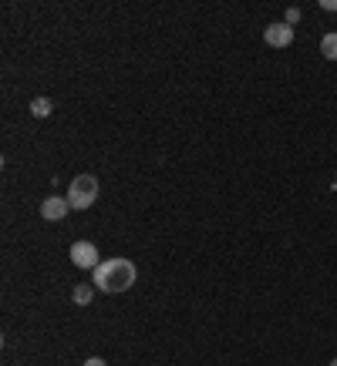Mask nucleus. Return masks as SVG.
Instances as JSON below:
<instances>
[{
    "mask_svg": "<svg viewBox=\"0 0 337 366\" xmlns=\"http://www.w3.org/2000/svg\"><path fill=\"white\" fill-rule=\"evenodd\" d=\"M263 40H267L270 48H277V51H280V48H290V44H294V27L287 24V21L284 24H270L263 30Z\"/></svg>",
    "mask_w": 337,
    "mask_h": 366,
    "instance_id": "4",
    "label": "nucleus"
},
{
    "mask_svg": "<svg viewBox=\"0 0 337 366\" xmlns=\"http://www.w3.org/2000/svg\"><path fill=\"white\" fill-rule=\"evenodd\" d=\"M135 265L129 262V259H105L98 269H95V289H102V292H108V296H115V292H125V289H132L135 286Z\"/></svg>",
    "mask_w": 337,
    "mask_h": 366,
    "instance_id": "1",
    "label": "nucleus"
},
{
    "mask_svg": "<svg viewBox=\"0 0 337 366\" xmlns=\"http://www.w3.org/2000/svg\"><path fill=\"white\" fill-rule=\"evenodd\" d=\"M321 7H324V11H331V13H337V0H324Z\"/></svg>",
    "mask_w": 337,
    "mask_h": 366,
    "instance_id": "10",
    "label": "nucleus"
},
{
    "mask_svg": "<svg viewBox=\"0 0 337 366\" xmlns=\"http://www.w3.org/2000/svg\"><path fill=\"white\" fill-rule=\"evenodd\" d=\"M51 111H54L51 98H34V101H31V114H34V118H48Z\"/></svg>",
    "mask_w": 337,
    "mask_h": 366,
    "instance_id": "6",
    "label": "nucleus"
},
{
    "mask_svg": "<svg viewBox=\"0 0 337 366\" xmlns=\"http://www.w3.org/2000/svg\"><path fill=\"white\" fill-rule=\"evenodd\" d=\"M68 212H71V202L61 199V195H51L48 202L41 205V218H48V222H61Z\"/></svg>",
    "mask_w": 337,
    "mask_h": 366,
    "instance_id": "5",
    "label": "nucleus"
},
{
    "mask_svg": "<svg viewBox=\"0 0 337 366\" xmlns=\"http://www.w3.org/2000/svg\"><path fill=\"white\" fill-rule=\"evenodd\" d=\"M85 366H108L105 360H98V356H91V360H85Z\"/></svg>",
    "mask_w": 337,
    "mask_h": 366,
    "instance_id": "11",
    "label": "nucleus"
},
{
    "mask_svg": "<svg viewBox=\"0 0 337 366\" xmlns=\"http://www.w3.org/2000/svg\"><path fill=\"white\" fill-rule=\"evenodd\" d=\"M331 366H337V360H334V363H331Z\"/></svg>",
    "mask_w": 337,
    "mask_h": 366,
    "instance_id": "12",
    "label": "nucleus"
},
{
    "mask_svg": "<svg viewBox=\"0 0 337 366\" xmlns=\"http://www.w3.org/2000/svg\"><path fill=\"white\" fill-rule=\"evenodd\" d=\"M297 21H300V7H290V11H287V24L294 27Z\"/></svg>",
    "mask_w": 337,
    "mask_h": 366,
    "instance_id": "9",
    "label": "nucleus"
},
{
    "mask_svg": "<svg viewBox=\"0 0 337 366\" xmlns=\"http://www.w3.org/2000/svg\"><path fill=\"white\" fill-rule=\"evenodd\" d=\"M91 299H95V286H75V303L88 306Z\"/></svg>",
    "mask_w": 337,
    "mask_h": 366,
    "instance_id": "8",
    "label": "nucleus"
},
{
    "mask_svg": "<svg viewBox=\"0 0 337 366\" xmlns=\"http://www.w3.org/2000/svg\"><path fill=\"white\" fill-rule=\"evenodd\" d=\"M98 259H102V255L95 249V242H75V245H71V262L78 265V269H91V272H95V269L102 265Z\"/></svg>",
    "mask_w": 337,
    "mask_h": 366,
    "instance_id": "3",
    "label": "nucleus"
},
{
    "mask_svg": "<svg viewBox=\"0 0 337 366\" xmlns=\"http://www.w3.org/2000/svg\"><path fill=\"white\" fill-rule=\"evenodd\" d=\"M98 178L95 175H78L71 185H68V202H71V209L75 212H85V209H91V205L98 202Z\"/></svg>",
    "mask_w": 337,
    "mask_h": 366,
    "instance_id": "2",
    "label": "nucleus"
},
{
    "mask_svg": "<svg viewBox=\"0 0 337 366\" xmlns=\"http://www.w3.org/2000/svg\"><path fill=\"white\" fill-rule=\"evenodd\" d=\"M321 54H324L327 61H337V34H324V40H321Z\"/></svg>",
    "mask_w": 337,
    "mask_h": 366,
    "instance_id": "7",
    "label": "nucleus"
}]
</instances>
